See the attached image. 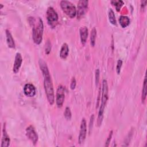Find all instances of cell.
<instances>
[{
  "instance_id": "1",
  "label": "cell",
  "mask_w": 147,
  "mask_h": 147,
  "mask_svg": "<svg viewBox=\"0 0 147 147\" xmlns=\"http://www.w3.org/2000/svg\"><path fill=\"white\" fill-rule=\"evenodd\" d=\"M42 75L44 76V87L47 99L49 103L52 105L55 102V94L49 71L43 73Z\"/></svg>"
},
{
  "instance_id": "2",
  "label": "cell",
  "mask_w": 147,
  "mask_h": 147,
  "mask_svg": "<svg viewBox=\"0 0 147 147\" xmlns=\"http://www.w3.org/2000/svg\"><path fill=\"white\" fill-rule=\"evenodd\" d=\"M108 99V85L107 80L103 79L102 81V97H101V103L100 109L98 113L97 123L98 126H100L102 123V119L103 118V113L105 108L106 105L107 100Z\"/></svg>"
},
{
  "instance_id": "3",
  "label": "cell",
  "mask_w": 147,
  "mask_h": 147,
  "mask_svg": "<svg viewBox=\"0 0 147 147\" xmlns=\"http://www.w3.org/2000/svg\"><path fill=\"white\" fill-rule=\"evenodd\" d=\"M33 40L36 44H40L42 41L44 24L43 21L40 18H38L37 20L33 18Z\"/></svg>"
},
{
  "instance_id": "4",
  "label": "cell",
  "mask_w": 147,
  "mask_h": 147,
  "mask_svg": "<svg viewBox=\"0 0 147 147\" xmlns=\"http://www.w3.org/2000/svg\"><path fill=\"white\" fill-rule=\"evenodd\" d=\"M60 7L63 12L70 18H74L76 15V9L74 5L68 1H61Z\"/></svg>"
},
{
  "instance_id": "5",
  "label": "cell",
  "mask_w": 147,
  "mask_h": 147,
  "mask_svg": "<svg viewBox=\"0 0 147 147\" xmlns=\"http://www.w3.org/2000/svg\"><path fill=\"white\" fill-rule=\"evenodd\" d=\"M46 17L48 24L53 27L58 20V14L52 7H49L47 9Z\"/></svg>"
},
{
  "instance_id": "6",
  "label": "cell",
  "mask_w": 147,
  "mask_h": 147,
  "mask_svg": "<svg viewBox=\"0 0 147 147\" xmlns=\"http://www.w3.org/2000/svg\"><path fill=\"white\" fill-rule=\"evenodd\" d=\"M65 87L62 85L59 86L56 91V103L58 107H61L64 101Z\"/></svg>"
},
{
  "instance_id": "7",
  "label": "cell",
  "mask_w": 147,
  "mask_h": 147,
  "mask_svg": "<svg viewBox=\"0 0 147 147\" xmlns=\"http://www.w3.org/2000/svg\"><path fill=\"white\" fill-rule=\"evenodd\" d=\"M88 1L87 0H80L78 3L76 14L78 19H80L87 10Z\"/></svg>"
},
{
  "instance_id": "8",
  "label": "cell",
  "mask_w": 147,
  "mask_h": 147,
  "mask_svg": "<svg viewBox=\"0 0 147 147\" xmlns=\"http://www.w3.org/2000/svg\"><path fill=\"white\" fill-rule=\"evenodd\" d=\"M26 136L32 142L33 145H36L38 141V137L33 126L30 125L26 129Z\"/></svg>"
},
{
  "instance_id": "9",
  "label": "cell",
  "mask_w": 147,
  "mask_h": 147,
  "mask_svg": "<svg viewBox=\"0 0 147 147\" xmlns=\"http://www.w3.org/2000/svg\"><path fill=\"white\" fill-rule=\"evenodd\" d=\"M80 131H79V138L78 141L80 144L84 142L86 134H87V123L86 121L85 118H82L81 123H80Z\"/></svg>"
},
{
  "instance_id": "10",
  "label": "cell",
  "mask_w": 147,
  "mask_h": 147,
  "mask_svg": "<svg viewBox=\"0 0 147 147\" xmlns=\"http://www.w3.org/2000/svg\"><path fill=\"white\" fill-rule=\"evenodd\" d=\"M36 88L32 84L30 83L26 84L24 87V94L28 97H33L36 94Z\"/></svg>"
},
{
  "instance_id": "11",
  "label": "cell",
  "mask_w": 147,
  "mask_h": 147,
  "mask_svg": "<svg viewBox=\"0 0 147 147\" xmlns=\"http://www.w3.org/2000/svg\"><path fill=\"white\" fill-rule=\"evenodd\" d=\"M22 62V57L21 53H17L15 57L14 65L13 68V71L14 73L17 74L20 68Z\"/></svg>"
},
{
  "instance_id": "12",
  "label": "cell",
  "mask_w": 147,
  "mask_h": 147,
  "mask_svg": "<svg viewBox=\"0 0 147 147\" xmlns=\"http://www.w3.org/2000/svg\"><path fill=\"white\" fill-rule=\"evenodd\" d=\"M3 134H2V138L1 141V147H7L9 146L10 144V138L9 135L7 134L6 128H5V125H3Z\"/></svg>"
},
{
  "instance_id": "13",
  "label": "cell",
  "mask_w": 147,
  "mask_h": 147,
  "mask_svg": "<svg viewBox=\"0 0 147 147\" xmlns=\"http://www.w3.org/2000/svg\"><path fill=\"white\" fill-rule=\"evenodd\" d=\"M80 41L82 44H84L86 42L88 36V29L86 26H81L79 29Z\"/></svg>"
},
{
  "instance_id": "14",
  "label": "cell",
  "mask_w": 147,
  "mask_h": 147,
  "mask_svg": "<svg viewBox=\"0 0 147 147\" xmlns=\"http://www.w3.org/2000/svg\"><path fill=\"white\" fill-rule=\"evenodd\" d=\"M69 53V47L67 43H64L61 48L60 52V56L61 59H65L68 55Z\"/></svg>"
},
{
  "instance_id": "15",
  "label": "cell",
  "mask_w": 147,
  "mask_h": 147,
  "mask_svg": "<svg viewBox=\"0 0 147 147\" xmlns=\"http://www.w3.org/2000/svg\"><path fill=\"white\" fill-rule=\"evenodd\" d=\"M6 41H7L8 47L11 48H14L15 47V42L11 33L7 29L6 30Z\"/></svg>"
},
{
  "instance_id": "16",
  "label": "cell",
  "mask_w": 147,
  "mask_h": 147,
  "mask_svg": "<svg viewBox=\"0 0 147 147\" xmlns=\"http://www.w3.org/2000/svg\"><path fill=\"white\" fill-rule=\"evenodd\" d=\"M119 22L122 28H126L127 26L129 25L130 23V20L129 17L126 16H121L119 17Z\"/></svg>"
},
{
  "instance_id": "17",
  "label": "cell",
  "mask_w": 147,
  "mask_h": 147,
  "mask_svg": "<svg viewBox=\"0 0 147 147\" xmlns=\"http://www.w3.org/2000/svg\"><path fill=\"white\" fill-rule=\"evenodd\" d=\"M96 36V30L95 28H93L91 31L90 34V43L92 47H94L95 44V40Z\"/></svg>"
},
{
  "instance_id": "18",
  "label": "cell",
  "mask_w": 147,
  "mask_h": 147,
  "mask_svg": "<svg viewBox=\"0 0 147 147\" xmlns=\"http://www.w3.org/2000/svg\"><path fill=\"white\" fill-rule=\"evenodd\" d=\"M111 3H112V5H113L117 11H119L121 9V7H122V6L124 4V2L122 0H114V1H111Z\"/></svg>"
},
{
  "instance_id": "19",
  "label": "cell",
  "mask_w": 147,
  "mask_h": 147,
  "mask_svg": "<svg viewBox=\"0 0 147 147\" xmlns=\"http://www.w3.org/2000/svg\"><path fill=\"white\" fill-rule=\"evenodd\" d=\"M146 77H145L143 87H142V96H141L142 103H144L146 99Z\"/></svg>"
},
{
  "instance_id": "20",
  "label": "cell",
  "mask_w": 147,
  "mask_h": 147,
  "mask_svg": "<svg viewBox=\"0 0 147 147\" xmlns=\"http://www.w3.org/2000/svg\"><path fill=\"white\" fill-rule=\"evenodd\" d=\"M108 16H109V19L110 22L113 25H116L117 24V22H116V20H115V14H114V13L113 10L111 9H109Z\"/></svg>"
},
{
  "instance_id": "21",
  "label": "cell",
  "mask_w": 147,
  "mask_h": 147,
  "mask_svg": "<svg viewBox=\"0 0 147 147\" xmlns=\"http://www.w3.org/2000/svg\"><path fill=\"white\" fill-rule=\"evenodd\" d=\"M64 115L66 119L70 120L71 118V112L69 107H67L64 112Z\"/></svg>"
},
{
  "instance_id": "22",
  "label": "cell",
  "mask_w": 147,
  "mask_h": 147,
  "mask_svg": "<svg viewBox=\"0 0 147 147\" xmlns=\"http://www.w3.org/2000/svg\"><path fill=\"white\" fill-rule=\"evenodd\" d=\"M122 65V61L121 60H118V62H117V67H116V71H117V73L118 74H119L120 73Z\"/></svg>"
},
{
  "instance_id": "23",
  "label": "cell",
  "mask_w": 147,
  "mask_h": 147,
  "mask_svg": "<svg viewBox=\"0 0 147 147\" xmlns=\"http://www.w3.org/2000/svg\"><path fill=\"white\" fill-rule=\"evenodd\" d=\"M51 49V44L49 41H47V42L45 44V53L49 54Z\"/></svg>"
},
{
  "instance_id": "24",
  "label": "cell",
  "mask_w": 147,
  "mask_h": 147,
  "mask_svg": "<svg viewBox=\"0 0 147 147\" xmlns=\"http://www.w3.org/2000/svg\"><path fill=\"white\" fill-rule=\"evenodd\" d=\"M112 135H113V131L111 130L110 132V133L109 134V136H108V137L107 138V140L106 141V143H105V146H109V144H110V141H111V137H112Z\"/></svg>"
},
{
  "instance_id": "25",
  "label": "cell",
  "mask_w": 147,
  "mask_h": 147,
  "mask_svg": "<svg viewBox=\"0 0 147 147\" xmlns=\"http://www.w3.org/2000/svg\"><path fill=\"white\" fill-rule=\"evenodd\" d=\"M76 82L75 80V78H72L71 81V84H70V87L71 90H74L75 89V87H76Z\"/></svg>"
},
{
  "instance_id": "26",
  "label": "cell",
  "mask_w": 147,
  "mask_h": 147,
  "mask_svg": "<svg viewBox=\"0 0 147 147\" xmlns=\"http://www.w3.org/2000/svg\"><path fill=\"white\" fill-rule=\"evenodd\" d=\"M99 80V69H97L95 71V83L96 86L98 84Z\"/></svg>"
},
{
  "instance_id": "27",
  "label": "cell",
  "mask_w": 147,
  "mask_h": 147,
  "mask_svg": "<svg viewBox=\"0 0 147 147\" xmlns=\"http://www.w3.org/2000/svg\"><path fill=\"white\" fill-rule=\"evenodd\" d=\"M94 114H92L91 117V118H90V125H89V129H90V132L92 127V125H93V122H94Z\"/></svg>"
},
{
  "instance_id": "28",
  "label": "cell",
  "mask_w": 147,
  "mask_h": 147,
  "mask_svg": "<svg viewBox=\"0 0 147 147\" xmlns=\"http://www.w3.org/2000/svg\"><path fill=\"white\" fill-rule=\"evenodd\" d=\"M0 5H1V7H0V9H1L2 8V7H3V5H2V4H0Z\"/></svg>"
}]
</instances>
